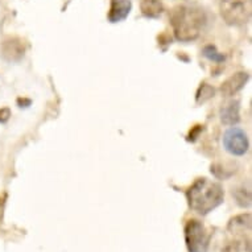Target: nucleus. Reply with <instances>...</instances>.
Segmentation results:
<instances>
[{
    "label": "nucleus",
    "mask_w": 252,
    "mask_h": 252,
    "mask_svg": "<svg viewBox=\"0 0 252 252\" xmlns=\"http://www.w3.org/2000/svg\"><path fill=\"white\" fill-rule=\"evenodd\" d=\"M206 23L202 9L189 5H178L170 13V24L178 41L190 42L199 37Z\"/></svg>",
    "instance_id": "1"
},
{
    "label": "nucleus",
    "mask_w": 252,
    "mask_h": 252,
    "mask_svg": "<svg viewBox=\"0 0 252 252\" xmlns=\"http://www.w3.org/2000/svg\"><path fill=\"white\" fill-rule=\"evenodd\" d=\"M186 195L191 210L206 215L223 202L224 191L218 182L211 181L209 178H198L189 188Z\"/></svg>",
    "instance_id": "2"
},
{
    "label": "nucleus",
    "mask_w": 252,
    "mask_h": 252,
    "mask_svg": "<svg viewBox=\"0 0 252 252\" xmlns=\"http://www.w3.org/2000/svg\"><path fill=\"white\" fill-rule=\"evenodd\" d=\"M251 0H222L220 16L228 25H243L251 19Z\"/></svg>",
    "instance_id": "3"
},
{
    "label": "nucleus",
    "mask_w": 252,
    "mask_h": 252,
    "mask_svg": "<svg viewBox=\"0 0 252 252\" xmlns=\"http://www.w3.org/2000/svg\"><path fill=\"white\" fill-rule=\"evenodd\" d=\"M185 243L189 252H207L210 244V232L197 219L188 220L185 226Z\"/></svg>",
    "instance_id": "4"
},
{
    "label": "nucleus",
    "mask_w": 252,
    "mask_h": 252,
    "mask_svg": "<svg viewBox=\"0 0 252 252\" xmlns=\"http://www.w3.org/2000/svg\"><path fill=\"white\" fill-rule=\"evenodd\" d=\"M248 137L242 128L231 127L223 135V147L234 156H243L248 151Z\"/></svg>",
    "instance_id": "5"
},
{
    "label": "nucleus",
    "mask_w": 252,
    "mask_h": 252,
    "mask_svg": "<svg viewBox=\"0 0 252 252\" xmlns=\"http://www.w3.org/2000/svg\"><path fill=\"white\" fill-rule=\"evenodd\" d=\"M24 40L19 37H8L1 42V57L8 62H19L25 54Z\"/></svg>",
    "instance_id": "6"
},
{
    "label": "nucleus",
    "mask_w": 252,
    "mask_h": 252,
    "mask_svg": "<svg viewBox=\"0 0 252 252\" xmlns=\"http://www.w3.org/2000/svg\"><path fill=\"white\" fill-rule=\"evenodd\" d=\"M250 75L246 71H238L234 75H231L230 78L226 79L222 86H220V91L222 94L226 96H232L235 95L238 91H240L246 86Z\"/></svg>",
    "instance_id": "7"
},
{
    "label": "nucleus",
    "mask_w": 252,
    "mask_h": 252,
    "mask_svg": "<svg viewBox=\"0 0 252 252\" xmlns=\"http://www.w3.org/2000/svg\"><path fill=\"white\" fill-rule=\"evenodd\" d=\"M252 218L251 214H240L230 219L227 224V231L234 236H240L244 238V234H248L251 231Z\"/></svg>",
    "instance_id": "8"
},
{
    "label": "nucleus",
    "mask_w": 252,
    "mask_h": 252,
    "mask_svg": "<svg viewBox=\"0 0 252 252\" xmlns=\"http://www.w3.org/2000/svg\"><path fill=\"white\" fill-rule=\"evenodd\" d=\"M131 8H132L131 0H112L110 12H108V20L111 23L123 21L129 15Z\"/></svg>",
    "instance_id": "9"
},
{
    "label": "nucleus",
    "mask_w": 252,
    "mask_h": 252,
    "mask_svg": "<svg viewBox=\"0 0 252 252\" xmlns=\"http://www.w3.org/2000/svg\"><path fill=\"white\" fill-rule=\"evenodd\" d=\"M239 102L238 100H230L222 106L220 108V120L222 123L226 126H235L236 123H239L240 114H239Z\"/></svg>",
    "instance_id": "10"
},
{
    "label": "nucleus",
    "mask_w": 252,
    "mask_h": 252,
    "mask_svg": "<svg viewBox=\"0 0 252 252\" xmlns=\"http://www.w3.org/2000/svg\"><path fill=\"white\" fill-rule=\"evenodd\" d=\"M140 8L143 15L147 17H158L164 11V4L161 0H141Z\"/></svg>",
    "instance_id": "11"
},
{
    "label": "nucleus",
    "mask_w": 252,
    "mask_h": 252,
    "mask_svg": "<svg viewBox=\"0 0 252 252\" xmlns=\"http://www.w3.org/2000/svg\"><path fill=\"white\" fill-rule=\"evenodd\" d=\"M222 252H252L251 240L247 238H238L232 240L222 250Z\"/></svg>",
    "instance_id": "12"
},
{
    "label": "nucleus",
    "mask_w": 252,
    "mask_h": 252,
    "mask_svg": "<svg viewBox=\"0 0 252 252\" xmlns=\"http://www.w3.org/2000/svg\"><path fill=\"white\" fill-rule=\"evenodd\" d=\"M215 94V89L210 86L209 83H202L197 90V95H195V102L198 104L205 103L209 99H211Z\"/></svg>",
    "instance_id": "13"
},
{
    "label": "nucleus",
    "mask_w": 252,
    "mask_h": 252,
    "mask_svg": "<svg viewBox=\"0 0 252 252\" xmlns=\"http://www.w3.org/2000/svg\"><path fill=\"white\" fill-rule=\"evenodd\" d=\"M234 197L236 199V203L240 207H248L251 205V191L244 188H238L234 193Z\"/></svg>",
    "instance_id": "14"
},
{
    "label": "nucleus",
    "mask_w": 252,
    "mask_h": 252,
    "mask_svg": "<svg viewBox=\"0 0 252 252\" xmlns=\"http://www.w3.org/2000/svg\"><path fill=\"white\" fill-rule=\"evenodd\" d=\"M203 56L214 62H223L224 61L223 54L219 53L218 50L215 49V46H213V45L205 46V49H203Z\"/></svg>",
    "instance_id": "15"
},
{
    "label": "nucleus",
    "mask_w": 252,
    "mask_h": 252,
    "mask_svg": "<svg viewBox=\"0 0 252 252\" xmlns=\"http://www.w3.org/2000/svg\"><path fill=\"white\" fill-rule=\"evenodd\" d=\"M11 118V110L8 107L0 108V123H7Z\"/></svg>",
    "instance_id": "16"
},
{
    "label": "nucleus",
    "mask_w": 252,
    "mask_h": 252,
    "mask_svg": "<svg viewBox=\"0 0 252 252\" xmlns=\"http://www.w3.org/2000/svg\"><path fill=\"white\" fill-rule=\"evenodd\" d=\"M17 103L20 104V107H23V104H31V100L29 99H21V98H19V99H17Z\"/></svg>",
    "instance_id": "17"
}]
</instances>
